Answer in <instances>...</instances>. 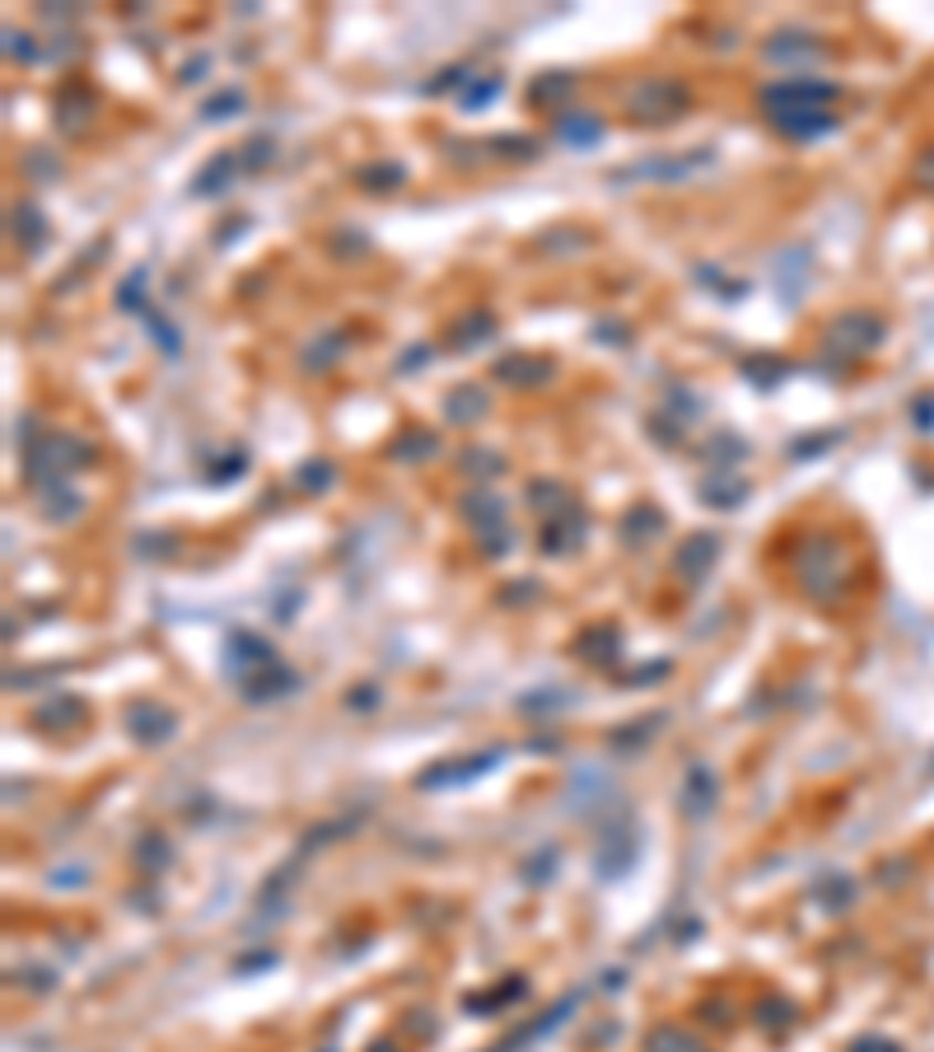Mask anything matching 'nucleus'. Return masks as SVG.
I'll return each instance as SVG.
<instances>
[{
  "label": "nucleus",
  "mask_w": 934,
  "mask_h": 1052,
  "mask_svg": "<svg viewBox=\"0 0 934 1052\" xmlns=\"http://www.w3.org/2000/svg\"><path fill=\"white\" fill-rule=\"evenodd\" d=\"M837 90H832V84H776V90L767 94L771 103H803V109H809V103H822V99H832Z\"/></svg>",
  "instance_id": "f257e3e1"
}]
</instances>
